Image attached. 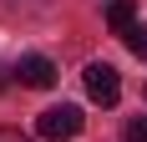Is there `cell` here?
<instances>
[{
	"label": "cell",
	"instance_id": "1",
	"mask_svg": "<svg viewBox=\"0 0 147 142\" xmlns=\"http://www.w3.org/2000/svg\"><path fill=\"white\" fill-rule=\"evenodd\" d=\"M36 132H41L46 142H71L76 132H81V107H71V101L46 107V112L36 117Z\"/></svg>",
	"mask_w": 147,
	"mask_h": 142
},
{
	"label": "cell",
	"instance_id": "2",
	"mask_svg": "<svg viewBox=\"0 0 147 142\" xmlns=\"http://www.w3.org/2000/svg\"><path fill=\"white\" fill-rule=\"evenodd\" d=\"M86 97H91V101H102V107H112V101L122 97V76H117V66L91 61V66H86Z\"/></svg>",
	"mask_w": 147,
	"mask_h": 142
},
{
	"label": "cell",
	"instance_id": "3",
	"mask_svg": "<svg viewBox=\"0 0 147 142\" xmlns=\"http://www.w3.org/2000/svg\"><path fill=\"white\" fill-rule=\"evenodd\" d=\"M15 76H20V86H36V91H46V86H56V66H51L46 56H20Z\"/></svg>",
	"mask_w": 147,
	"mask_h": 142
},
{
	"label": "cell",
	"instance_id": "7",
	"mask_svg": "<svg viewBox=\"0 0 147 142\" xmlns=\"http://www.w3.org/2000/svg\"><path fill=\"white\" fill-rule=\"evenodd\" d=\"M0 142H30L26 132H15V127H0Z\"/></svg>",
	"mask_w": 147,
	"mask_h": 142
},
{
	"label": "cell",
	"instance_id": "5",
	"mask_svg": "<svg viewBox=\"0 0 147 142\" xmlns=\"http://www.w3.org/2000/svg\"><path fill=\"white\" fill-rule=\"evenodd\" d=\"M122 41H127V51H132V56H147V26H142V20H137Z\"/></svg>",
	"mask_w": 147,
	"mask_h": 142
},
{
	"label": "cell",
	"instance_id": "6",
	"mask_svg": "<svg viewBox=\"0 0 147 142\" xmlns=\"http://www.w3.org/2000/svg\"><path fill=\"white\" fill-rule=\"evenodd\" d=\"M127 142H147V117H132L127 122Z\"/></svg>",
	"mask_w": 147,
	"mask_h": 142
},
{
	"label": "cell",
	"instance_id": "4",
	"mask_svg": "<svg viewBox=\"0 0 147 142\" xmlns=\"http://www.w3.org/2000/svg\"><path fill=\"white\" fill-rule=\"evenodd\" d=\"M132 15H137V5H132V0H112V5H107V26L117 30V36H127V30L137 26Z\"/></svg>",
	"mask_w": 147,
	"mask_h": 142
}]
</instances>
